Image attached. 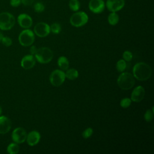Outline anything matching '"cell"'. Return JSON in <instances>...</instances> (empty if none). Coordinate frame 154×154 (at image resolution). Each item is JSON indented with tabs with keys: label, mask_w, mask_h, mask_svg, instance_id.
I'll return each instance as SVG.
<instances>
[{
	"label": "cell",
	"mask_w": 154,
	"mask_h": 154,
	"mask_svg": "<svg viewBox=\"0 0 154 154\" xmlns=\"http://www.w3.org/2000/svg\"><path fill=\"white\" fill-rule=\"evenodd\" d=\"M119 21V16L116 12H111L108 16V22L111 25H116Z\"/></svg>",
	"instance_id": "obj_20"
},
{
	"label": "cell",
	"mask_w": 154,
	"mask_h": 154,
	"mask_svg": "<svg viewBox=\"0 0 154 154\" xmlns=\"http://www.w3.org/2000/svg\"><path fill=\"white\" fill-rule=\"evenodd\" d=\"M50 29L52 32H53L55 34H59L61 31V25L58 23L55 22L53 23L51 26H50Z\"/></svg>",
	"instance_id": "obj_24"
},
{
	"label": "cell",
	"mask_w": 154,
	"mask_h": 154,
	"mask_svg": "<svg viewBox=\"0 0 154 154\" xmlns=\"http://www.w3.org/2000/svg\"><path fill=\"white\" fill-rule=\"evenodd\" d=\"M2 109L1 106L0 105V116L2 114Z\"/></svg>",
	"instance_id": "obj_34"
},
{
	"label": "cell",
	"mask_w": 154,
	"mask_h": 154,
	"mask_svg": "<svg viewBox=\"0 0 154 154\" xmlns=\"http://www.w3.org/2000/svg\"><path fill=\"white\" fill-rule=\"evenodd\" d=\"M17 20L19 26L24 29H29L32 25L31 17L26 13L20 14L17 16Z\"/></svg>",
	"instance_id": "obj_12"
},
{
	"label": "cell",
	"mask_w": 154,
	"mask_h": 154,
	"mask_svg": "<svg viewBox=\"0 0 154 154\" xmlns=\"http://www.w3.org/2000/svg\"><path fill=\"white\" fill-rule=\"evenodd\" d=\"M37 51V47H36L35 46H34V45L31 46V48H30V49H29V52H30L31 54L32 55H35V54L36 53Z\"/></svg>",
	"instance_id": "obj_32"
},
{
	"label": "cell",
	"mask_w": 154,
	"mask_h": 154,
	"mask_svg": "<svg viewBox=\"0 0 154 154\" xmlns=\"http://www.w3.org/2000/svg\"><path fill=\"white\" fill-rule=\"evenodd\" d=\"M145 96V90L141 85H138L136 87L131 93V99L134 102H140L144 97Z\"/></svg>",
	"instance_id": "obj_13"
},
{
	"label": "cell",
	"mask_w": 154,
	"mask_h": 154,
	"mask_svg": "<svg viewBox=\"0 0 154 154\" xmlns=\"http://www.w3.org/2000/svg\"><path fill=\"white\" fill-rule=\"evenodd\" d=\"M18 40L22 46L25 47L29 46L32 45L35 40L34 32L29 29H25L19 34Z\"/></svg>",
	"instance_id": "obj_6"
},
{
	"label": "cell",
	"mask_w": 154,
	"mask_h": 154,
	"mask_svg": "<svg viewBox=\"0 0 154 154\" xmlns=\"http://www.w3.org/2000/svg\"><path fill=\"white\" fill-rule=\"evenodd\" d=\"M126 63L123 59L119 60L116 63V69L119 72H123L126 69Z\"/></svg>",
	"instance_id": "obj_22"
},
{
	"label": "cell",
	"mask_w": 154,
	"mask_h": 154,
	"mask_svg": "<svg viewBox=\"0 0 154 154\" xmlns=\"http://www.w3.org/2000/svg\"><path fill=\"white\" fill-rule=\"evenodd\" d=\"M133 75L139 81H146L151 77L152 69L146 63L140 62L135 64L133 67Z\"/></svg>",
	"instance_id": "obj_1"
},
{
	"label": "cell",
	"mask_w": 154,
	"mask_h": 154,
	"mask_svg": "<svg viewBox=\"0 0 154 154\" xmlns=\"http://www.w3.org/2000/svg\"><path fill=\"white\" fill-rule=\"evenodd\" d=\"M10 4L13 7H17L21 4V0H10Z\"/></svg>",
	"instance_id": "obj_30"
},
{
	"label": "cell",
	"mask_w": 154,
	"mask_h": 154,
	"mask_svg": "<svg viewBox=\"0 0 154 154\" xmlns=\"http://www.w3.org/2000/svg\"><path fill=\"white\" fill-rule=\"evenodd\" d=\"M45 9V6L42 2H37L34 4V10L37 13H42Z\"/></svg>",
	"instance_id": "obj_25"
},
{
	"label": "cell",
	"mask_w": 154,
	"mask_h": 154,
	"mask_svg": "<svg viewBox=\"0 0 154 154\" xmlns=\"http://www.w3.org/2000/svg\"><path fill=\"white\" fill-rule=\"evenodd\" d=\"M93 133V129L91 128H86L82 133V136L84 138H90Z\"/></svg>",
	"instance_id": "obj_27"
},
{
	"label": "cell",
	"mask_w": 154,
	"mask_h": 154,
	"mask_svg": "<svg viewBox=\"0 0 154 154\" xmlns=\"http://www.w3.org/2000/svg\"><path fill=\"white\" fill-rule=\"evenodd\" d=\"M65 76H66V78H67L70 80H74L76 79L79 76L78 71L74 68L68 69L66 70Z\"/></svg>",
	"instance_id": "obj_18"
},
{
	"label": "cell",
	"mask_w": 154,
	"mask_h": 154,
	"mask_svg": "<svg viewBox=\"0 0 154 154\" xmlns=\"http://www.w3.org/2000/svg\"><path fill=\"white\" fill-rule=\"evenodd\" d=\"M153 115H154V111H153V107H152L151 109H148L146 110L144 115V118L146 122H150L153 119Z\"/></svg>",
	"instance_id": "obj_23"
},
{
	"label": "cell",
	"mask_w": 154,
	"mask_h": 154,
	"mask_svg": "<svg viewBox=\"0 0 154 154\" xmlns=\"http://www.w3.org/2000/svg\"><path fill=\"white\" fill-rule=\"evenodd\" d=\"M20 150L19 146L16 143H10L7 147V152L9 154H17L19 153Z\"/></svg>",
	"instance_id": "obj_19"
},
{
	"label": "cell",
	"mask_w": 154,
	"mask_h": 154,
	"mask_svg": "<svg viewBox=\"0 0 154 154\" xmlns=\"http://www.w3.org/2000/svg\"><path fill=\"white\" fill-rule=\"evenodd\" d=\"M117 82L119 87L124 90L132 88L135 83L134 75L128 72H122L120 73L117 78Z\"/></svg>",
	"instance_id": "obj_2"
},
{
	"label": "cell",
	"mask_w": 154,
	"mask_h": 154,
	"mask_svg": "<svg viewBox=\"0 0 154 154\" xmlns=\"http://www.w3.org/2000/svg\"><path fill=\"white\" fill-rule=\"evenodd\" d=\"M41 138L40 134L37 131H32L27 134L26 143L30 146H34L37 145Z\"/></svg>",
	"instance_id": "obj_16"
},
{
	"label": "cell",
	"mask_w": 154,
	"mask_h": 154,
	"mask_svg": "<svg viewBox=\"0 0 154 154\" xmlns=\"http://www.w3.org/2000/svg\"><path fill=\"white\" fill-rule=\"evenodd\" d=\"M35 61L36 60L34 55L31 54L26 55L22 58L20 61V66L24 69H31L35 66Z\"/></svg>",
	"instance_id": "obj_14"
},
{
	"label": "cell",
	"mask_w": 154,
	"mask_h": 154,
	"mask_svg": "<svg viewBox=\"0 0 154 154\" xmlns=\"http://www.w3.org/2000/svg\"><path fill=\"white\" fill-rule=\"evenodd\" d=\"M125 0H106L105 6L110 12H117L125 6Z\"/></svg>",
	"instance_id": "obj_11"
},
{
	"label": "cell",
	"mask_w": 154,
	"mask_h": 154,
	"mask_svg": "<svg viewBox=\"0 0 154 154\" xmlns=\"http://www.w3.org/2000/svg\"><path fill=\"white\" fill-rule=\"evenodd\" d=\"M3 37H4L3 34L0 31V42H1V40H2V38Z\"/></svg>",
	"instance_id": "obj_33"
},
{
	"label": "cell",
	"mask_w": 154,
	"mask_h": 154,
	"mask_svg": "<svg viewBox=\"0 0 154 154\" xmlns=\"http://www.w3.org/2000/svg\"><path fill=\"white\" fill-rule=\"evenodd\" d=\"M88 8L94 14H100L105 8V2L103 0H90L88 2Z\"/></svg>",
	"instance_id": "obj_10"
},
{
	"label": "cell",
	"mask_w": 154,
	"mask_h": 154,
	"mask_svg": "<svg viewBox=\"0 0 154 154\" xmlns=\"http://www.w3.org/2000/svg\"><path fill=\"white\" fill-rule=\"evenodd\" d=\"M1 42L3 45H4L6 47H9L12 45L13 42L10 37L7 36H4L1 40Z\"/></svg>",
	"instance_id": "obj_28"
},
{
	"label": "cell",
	"mask_w": 154,
	"mask_h": 154,
	"mask_svg": "<svg viewBox=\"0 0 154 154\" xmlns=\"http://www.w3.org/2000/svg\"><path fill=\"white\" fill-rule=\"evenodd\" d=\"M133 57L132 54L129 51H125L123 54V58L125 61L129 62L132 60Z\"/></svg>",
	"instance_id": "obj_29"
},
{
	"label": "cell",
	"mask_w": 154,
	"mask_h": 154,
	"mask_svg": "<svg viewBox=\"0 0 154 154\" xmlns=\"http://www.w3.org/2000/svg\"><path fill=\"white\" fill-rule=\"evenodd\" d=\"M69 21L73 26L81 27L88 22V16L84 11H77L70 16Z\"/></svg>",
	"instance_id": "obj_5"
},
{
	"label": "cell",
	"mask_w": 154,
	"mask_h": 154,
	"mask_svg": "<svg viewBox=\"0 0 154 154\" xmlns=\"http://www.w3.org/2000/svg\"><path fill=\"white\" fill-rule=\"evenodd\" d=\"M65 79V73L62 70L56 69L52 71L49 75V81L54 87L60 86L64 83Z\"/></svg>",
	"instance_id": "obj_7"
},
{
	"label": "cell",
	"mask_w": 154,
	"mask_h": 154,
	"mask_svg": "<svg viewBox=\"0 0 154 154\" xmlns=\"http://www.w3.org/2000/svg\"><path fill=\"white\" fill-rule=\"evenodd\" d=\"M11 128L10 119L5 116H0V134H5L10 131Z\"/></svg>",
	"instance_id": "obj_15"
},
{
	"label": "cell",
	"mask_w": 154,
	"mask_h": 154,
	"mask_svg": "<svg viewBox=\"0 0 154 154\" xmlns=\"http://www.w3.org/2000/svg\"><path fill=\"white\" fill-rule=\"evenodd\" d=\"M131 102H132V100L129 97H125V98H123L121 100H120V106L123 108H128L131 104Z\"/></svg>",
	"instance_id": "obj_26"
},
{
	"label": "cell",
	"mask_w": 154,
	"mask_h": 154,
	"mask_svg": "<svg viewBox=\"0 0 154 154\" xmlns=\"http://www.w3.org/2000/svg\"><path fill=\"white\" fill-rule=\"evenodd\" d=\"M27 133L25 129L22 127L15 128L11 133V139L13 142L19 144L24 143L26 141Z\"/></svg>",
	"instance_id": "obj_8"
},
{
	"label": "cell",
	"mask_w": 154,
	"mask_h": 154,
	"mask_svg": "<svg viewBox=\"0 0 154 154\" xmlns=\"http://www.w3.org/2000/svg\"><path fill=\"white\" fill-rule=\"evenodd\" d=\"M34 2V0H21V4L25 6L31 5Z\"/></svg>",
	"instance_id": "obj_31"
},
{
	"label": "cell",
	"mask_w": 154,
	"mask_h": 154,
	"mask_svg": "<svg viewBox=\"0 0 154 154\" xmlns=\"http://www.w3.org/2000/svg\"><path fill=\"white\" fill-rule=\"evenodd\" d=\"M34 57L38 63L41 64H47L52 60L54 54L50 48L48 47H42L37 49Z\"/></svg>",
	"instance_id": "obj_3"
},
{
	"label": "cell",
	"mask_w": 154,
	"mask_h": 154,
	"mask_svg": "<svg viewBox=\"0 0 154 154\" xmlns=\"http://www.w3.org/2000/svg\"><path fill=\"white\" fill-rule=\"evenodd\" d=\"M34 32L38 37H45L51 32L50 26L45 22L37 23L34 28Z\"/></svg>",
	"instance_id": "obj_9"
},
{
	"label": "cell",
	"mask_w": 154,
	"mask_h": 154,
	"mask_svg": "<svg viewBox=\"0 0 154 154\" xmlns=\"http://www.w3.org/2000/svg\"><path fill=\"white\" fill-rule=\"evenodd\" d=\"M16 23L14 16L9 12L0 13V29L7 31L11 29Z\"/></svg>",
	"instance_id": "obj_4"
},
{
	"label": "cell",
	"mask_w": 154,
	"mask_h": 154,
	"mask_svg": "<svg viewBox=\"0 0 154 154\" xmlns=\"http://www.w3.org/2000/svg\"><path fill=\"white\" fill-rule=\"evenodd\" d=\"M57 64L62 70H66L69 67V62L68 59L64 56H61L58 58Z\"/></svg>",
	"instance_id": "obj_17"
},
{
	"label": "cell",
	"mask_w": 154,
	"mask_h": 154,
	"mask_svg": "<svg viewBox=\"0 0 154 154\" xmlns=\"http://www.w3.org/2000/svg\"><path fill=\"white\" fill-rule=\"evenodd\" d=\"M69 8L73 11H77L79 10L81 4L78 0H70L69 2Z\"/></svg>",
	"instance_id": "obj_21"
}]
</instances>
